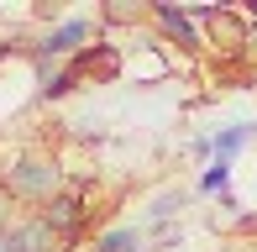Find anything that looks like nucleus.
Here are the masks:
<instances>
[{
    "label": "nucleus",
    "mask_w": 257,
    "mask_h": 252,
    "mask_svg": "<svg viewBox=\"0 0 257 252\" xmlns=\"http://www.w3.org/2000/svg\"><path fill=\"white\" fill-rule=\"evenodd\" d=\"M6 189L16 194V200H42L48 205L58 194V163L53 158H16L6 174Z\"/></svg>",
    "instance_id": "f257e3e1"
},
{
    "label": "nucleus",
    "mask_w": 257,
    "mask_h": 252,
    "mask_svg": "<svg viewBox=\"0 0 257 252\" xmlns=\"http://www.w3.org/2000/svg\"><path fill=\"white\" fill-rule=\"evenodd\" d=\"M241 231H257V215H247V221H241Z\"/></svg>",
    "instance_id": "9b49d317"
},
{
    "label": "nucleus",
    "mask_w": 257,
    "mask_h": 252,
    "mask_svg": "<svg viewBox=\"0 0 257 252\" xmlns=\"http://www.w3.org/2000/svg\"><path fill=\"white\" fill-rule=\"evenodd\" d=\"M115 68H121V53H115L110 42H89V48L79 53L74 63H68V74L84 84V79H95V74H115Z\"/></svg>",
    "instance_id": "39448f33"
},
{
    "label": "nucleus",
    "mask_w": 257,
    "mask_h": 252,
    "mask_svg": "<svg viewBox=\"0 0 257 252\" xmlns=\"http://www.w3.org/2000/svg\"><path fill=\"white\" fill-rule=\"evenodd\" d=\"M89 32H95V27H89L84 16L63 21V27H58L53 37H42V42H37V58H58V53H74V58H79V53L89 48Z\"/></svg>",
    "instance_id": "20e7f679"
},
{
    "label": "nucleus",
    "mask_w": 257,
    "mask_h": 252,
    "mask_svg": "<svg viewBox=\"0 0 257 252\" xmlns=\"http://www.w3.org/2000/svg\"><path fill=\"white\" fill-rule=\"evenodd\" d=\"M74 89H79L74 74H58V79H48V84H42V100H63V95H74Z\"/></svg>",
    "instance_id": "9d476101"
},
{
    "label": "nucleus",
    "mask_w": 257,
    "mask_h": 252,
    "mask_svg": "<svg viewBox=\"0 0 257 252\" xmlns=\"http://www.w3.org/2000/svg\"><path fill=\"white\" fill-rule=\"evenodd\" d=\"M153 21L179 42V48H200V32H194V16H189V11H179V6H153Z\"/></svg>",
    "instance_id": "423d86ee"
},
{
    "label": "nucleus",
    "mask_w": 257,
    "mask_h": 252,
    "mask_svg": "<svg viewBox=\"0 0 257 252\" xmlns=\"http://www.w3.org/2000/svg\"><path fill=\"white\" fill-rule=\"evenodd\" d=\"M0 252H11V242H6V236H0Z\"/></svg>",
    "instance_id": "f8f14e48"
},
{
    "label": "nucleus",
    "mask_w": 257,
    "mask_h": 252,
    "mask_svg": "<svg viewBox=\"0 0 257 252\" xmlns=\"http://www.w3.org/2000/svg\"><path fill=\"white\" fill-rule=\"evenodd\" d=\"M6 242H11V252H68L58 236L42 226V215H27V221H16L6 231Z\"/></svg>",
    "instance_id": "7ed1b4c3"
},
{
    "label": "nucleus",
    "mask_w": 257,
    "mask_h": 252,
    "mask_svg": "<svg viewBox=\"0 0 257 252\" xmlns=\"http://www.w3.org/2000/svg\"><path fill=\"white\" fill-rule=\"evenodd\" d=\"M226 179H231V163H210L205 174H200V194H220Z\"/></svg>",
    "instance_id": "1a4fd4ad"
},
{
    "label": "nucleus",
    "mask_w": 257,
    "mask_h": 252,
    "mask_svg": "<svg viewBox=\"0 0 257 252\" xmlns=\"http://www.w3.org/2000/svg\"><path fill=\"white\" fill-rule=\"evenodd\" d=\"M42 226H48V231H53L63 247H74V242H79V231H84V200L58 189L53 200L42 205Z\"/></svg>",
    "instance_id": "f03ea898"
},
{
    "label": "nucleus",
    "mask_w": 257,
    "mask_h": 252,
    "mask_svg": "<svg viewBox=\"0 0 257 252\" xmlns=\"http://www.w3.org/2000/svg\"><path fill=\"white\" fill-rule=\"evenodd\" d=\"M247 142H252V126H231V132L200 142V153H220V163H231V153H236V147H247Z\"/></svg>",
    "instance_id": "0eeeda50"
},
{
    "label": "nucleus",
    "mask_w": 257,
    "mask_h": 252,
    "mask_svg": "<svg viewBox=\"0 0 257 252\" xmlns=\"http://www.w3.org/2000/svg\"><path fill=\"white\" fill-rule=\"evenodd\" d=\"M95 252H137V231L132 226H115V231H105L95 242Z\"/></svg>",
    "instance_id": "6e6552de"
}]
</instances>
